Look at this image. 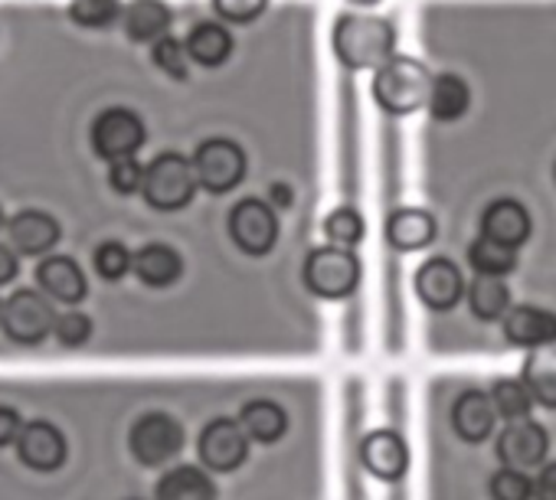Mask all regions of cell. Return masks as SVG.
<instances>
[{"label": "cell", "instance_id": "6da1fadb", "mask_svg": "<svg viewBox=\"0 0 556 500\" xmlns=\"http://www.w3.org/2000/svg\"><path fill=\"white\" fill-rule=\"evenodd\" d=\"M396 30L383 17H361L348 14L334 24V53L348 69H380L393 60Z\"/></svg>", "mask_w": 556, "mask_h": 500}, {"label": "cell", "instance_id": "7a4b0ae2", "mask_svg": "<svg viewBox=\"0 0 556 500\" xmlns=\"http://www.w3.org/2000/svg\"><path fill=\"white\" fill-rule=\"evenodd\" d=\"M429 92H432V76L413 56H393L374 76V99L390 115L419 112L422 105H429Z\"/></svg>", "mask_w": 556, "mask_h": 500}, {"label": "cell", "instance_id": "3957f363", "mask_svg": "<svg viewBox=\"0 0 556 500\" xmlns=\"http://www.w3.org/2000/svg\"><path fill=\"white\" fill-rule=\"evenodd\" d=\"M197 187L200 183L193 174V161H187L177 151H164L144 167V190L141 193H144L148 206H154L161 213H177L193 200Z\"/></svg>", "mask_w": 556, "mask_h": 500}, {"label": "cell", "instance_id": "277c9868", "mask_svg": "<svg viewBox=\"0 0 556 500\" xmlns=\"http://www.w3.org/2000/svg\"><path fill=\"white\" fill-rule=\"evenodd\" d=\"M56 308L43 292L34 289H21L4 302V311H0V328L14 344L24 347H37L43 344L53 331H56Z\"/></svg>", "mask_w": 556, "mask_h": 500}, {"label": "cell", "instance_id": "5b68a950", "mask_svg": "<svg viewBox=\"0 0 556 500\" xmlns=\"http://www.w3.org/2000/svg\"><path fill=\"white\" fill-rule=\"evenodd\" d=\"M305 285L312 295L328 298V302H341L348 298L357 282H361V262L351 248H338V245H321L305 259Z\"/></svg>", "mask_w": 556, "mask_h": 500}, {"label": "cell", "instance_id": "8992f818", "mask_svg": "<svg viewBox=\"0 0 556 500\" xmlns=\"http://www.w3.org/2000/svg\"><path fill=\"white\" fill-rule=\"evenodd\" d=\"M131 454L144 464V467H161L167 461H174L184 448V428L174 415L167 412H144L128 435Z\"/></svg>", "mask_w": 556, "mask_h": 500}, {"label": "cell", "instance_id": "52a82bcc", "mask_svg": "<svg viewBox=\"0 0 556 500\" xmlns=\"http://www.w3.org/2000/svg\"><path fill=\"white\" fill-rule=\"evenodd\" d=\"M197 183L210 193H229L245 177V154L229 138H210L193 154Z\"/></svg>", "mask_w": 556, "mask_h": 500}, {"label": "cell", "instance_id": "ba28073f", "mask_svg": "<svg viewBox=\"0 0 556 500\" xmlns=\"http://www.w3.org/2000/svg\"><path fill=\"white\" fill-rule=\"evenodd\" d=\"M229 235L242 248L245 256H265L271 253V245L278 242V219L275 209L255 196L239 200L229 209Z\"/></svg>", "mask_w": 556, "mask_h": 500}, {"label": "cell", "instance_id": "9c48e42d", "mask_svg": "<svg viewBox=\"0 0 556 500\" xmlns=\"http://www.w3.org/2000/svg\"><path fill=\"white\" fill-rule=\"evenodd\" d=\"M141 144H144V121L131 108H105L92 121V148L105 161L135 157Z\"/></svg>", "mask_w": 556, "mask_h": 500}, {"label": "cell", "instance_id": "30bf717a", "mask_svg": "<svg viewBox=\"0 0 556 500\" xmlns=\"http://www.w3.org/2000/svg\"><path fill=\"white\" fill-rule=\"evenodd\" d=\"M200 461L210 471H236L249 454V435L242 432L239 419H213L200 432Z\"/></svg>", "mask_w": 556, "mask_h": 500}, {"label": "cell", "instance_id": "8fae6325", "mask_svg": "<svg viewBox=\"0 0 556 500\" xmlns=\"http://www.w3.org/2000/svg\"><path fill=\"white\" fill-rule=\"evenodd\" d=\"M549 448V435L540 422L523 419V422H510L501 438H497V458L504 467H517V471H530L536 464H543Z\"/></svg>", "mask_w": 556, "mask_h": 500}, {"label": "cell", "instance_id": "7c38bea8", "mask_svg": "<svg viewBox=\"0 0 556 500\" xmlns=\"http://www.w3.org/2000/svg\"><path fill=\"white\" fill-rule=\"evenodd\" d=\"M17 454L34 471H56V467H63L70 445H66V435L53 422L37 419V422L24 425V432L17 438Z\"/></svg>", "mask_w": 556, "mask_h": 500}, {"label": "cell", "instance_id": "4fadbf2b", "mask_svg": "<svg viewBox=\"0 0 556 500\" xmlns=\"http://www.w3.org/2000/svg\"><path fill=\"white\" fill-rule=\"evenodd\" d=\"M364 467L380 480H400L409 471V445L393 428H377L361 445Z\"/></svg>", "mask_w": 556, "mask_h": 500}, {"label": "cell", "instance_id": "5bb4252c", "mask_svg": "<svg viewBox=\"0 0 556 500\" xmlns=\"http://www.w3.org/2000/svg\"><path fill=\"white\" fill-rule=\"evenodd\" d=\"M416 295L432 311H452L465 295V282H462L458 266L448 259H429L416 272Z\"/></svg>", "mask_w": 556, "mask_h": 500}, {"label": "cell", "instance_id": "9a60e30c", "mask_svg": "<svg viewBox=\"0 0 556 500\" xmlns=\"http://www.w3.org/2000/svg\"><path fill=\"white\" fill-rule=\"evenodd\" d=\"M8 235H11V245L21 256H50L60 242V235H63V229L43 209H21L17 216L8 219Z\"/></svg>", "mask_w": 556, "mask_h": 500}, {"label": "cell", "instance_id": "2e32d148", "mask_svg": "<svg viewBox=\"0 0 556 500\" xmlns=\"http://www.w3.org/2000/svg\"><path fill=\"white\" fill-rule=\"evenodd\" d=\"M37 285L40 292L50 298V302H60V305H79L86 295H89V282H86V272L79 269L76 259L70 256H47L40 266H37Z\"/></svg>", "mask_w": 556, "mask_h": 500}, {"label": "cell", "instance_id": "e0dca14e", "mask_svg": "<svg viewBox=\"0 0 556 500\" xmlns=\"http://www.w3.org/2000/svg\"><path fill=\"white\" fill-rule=\"evenodd\" d=\"M504 337L514 347H527V350H543L556 344V315L533 308V305H520L510 308L504 318Z\"/></svg>", "mask_w": 556, "mask_h": 500}, {"label": "cell", "instance_id": "ac0fdd59", "mask_svg": "<svg viewBox=\"0 0 556 500\" xmlns=\"http://www.w3.org/2000/svg\"><path fill=\"white\" fill-rule=\"evenodd\" d=\"M494 422H497V412H494V402H491V393H481V389H465L455 406H452V425L455 432L478 445L484 441L491 432H494Z\"/></svg>", "mask_w": 556, "mask_h": 500}, {"label": "cell", "instance_id": "d6986e66", "mask_svg": "<svg viewBox=\"0 0 556 500\" xmlns=\"http://www.w3.org/2000/svg\"><path fill=\"white\" fill-rule=\"evenodd\" d=\"M481 235L517 248L530 239V213L517 200H494L481 213Z\"/></svg>", "mask_w": 556, "mask_h": 500}, {"label": "cell", "instance_id": "ffe728a7", "mask_svg": "<svg viewBox=\"0 0 556 500\" xmlns=\"http://www.w3.org/2000/svg\"><path fill=\"white\" fill-rule=\"evenodd\" d=\"M135 275L148 289H170L184 275V259L164 242H148L135 253Z\"/></svg>", "mask_w": 556, "mask_h": 500}, {"label": "cell", "instance_id": "44dd1931", "mask_svg": "<svg viewBox=\"0 0 556 500\" xmlns=\"http://www.w3.org/2000/svg\"><path fill=\"white\" fill-rule=\"evenodd\" d=\"M435 232H439L435 216L426 213V209H416V206L396 209L387 219V239H390L393 248H400V253H416V248H426L435 239Z\"/></svg>", "mask_w": 556, "mask_h": 500}, {"label": "cell", "instance_id": "7402d4cb", "mask_svg": "<svg viewBox=\"0 0 556 500\" xmlns=\"http://www.w3.org/2000/svg\"><path fill=\"white\" fill-rule=\"evenodd\" d=\"M122 24L135 43H157L167 37L170 8L164 4V0H131L122 14Z\"/></svg>", "mask_w": 556, "mask_h": 500}, {"label": "cell", "instance_id": "603a6c76", "mask_svg": "<svg viewBox=\"0 0 556 500\" xmlns=\"http://www.w3.org/2000/svg\"><path fill=\"white\" fill-rule=\"evenodd\" d=\"M154 500H216V487L206 471L193 464H177L157 480Z\"/></svg>", "mask_w": 556, "mask_h": 500}, {"label": "cell", "instance_id": "cb8c5ba5", "mask_svg": "<svg viewBox=\"0 0 556 500\" xmlns=\"http://www.w3.org/2000/svg\"><path fill=\"white\" fill-rule=\"evenodd\" d=\"M239 425L249 435V441H262V445H275L289 428V415L282 406H275L268 399H252L242 406L239 412Z\"/></svg>", "mask_w": 556, "mask_h": 500}, {"label": "cell", "instance_id": "d4e9b609", "mask_svg": "<svg viewBox=\"0 0 556 500\" xmlns=\"http://www.w3.org/2000/svg\"><path fill=\"white\" fill-rule=\"evenodd\" d=\"M520 380H523V386L530 389V396H533L540 406L556 409V347L533 350V354L523 360Z\"/></svg>", "mask_w": 556, "mask_h": 500}, {"label": "cell", "instance_id": "484cf974", "mask_svg": "<svg viewBox=\"0 0 556 500\" xmlns=\"http://www.w3.org/2000/svg\"><path fill=\"white\" fill-rule=\"evenodd\" d=\"M187 53L200 66H223L232 56V37L219 24H197L187 37Z\"/></svg>", "mask_w": 556, "mask_h": 500}, {"label": "cell", "instance_id": "4316f807", "mask_svg": "<svg viewBox=\"0 0 556 500\" xmlns=\"http://www.w3.org/2000/svg\"><path fill=\"white\" fill-rule=\"evenodd\" d=\"M471 92L465 86V79L458 76H439L432 79V92H429V112L435 121H458L468 112Z\"/></svg>", "mask_w": 556, "mask_h": 500}, {"label": "cell", "instance_id": "83f0119b", "mask_svg": "<svg viewBox=\"0 0 556 500\" xmlns=\"http://www.w3.org/2000/svg\"><path fill=\"white\" fill-rule=\"evenodd\" d=\"M468 308L481 321H504L510 311V292L501 279L478 275L468 289Z\"/></svg>", "mask_w": 556, "mask_h": 500}, {"label": "cell", "instance_id": "f1b7e54d", "mask_svg": "<svg viewBox=\"0 0 556 500\" xmlns=\"http://www.w3.org/2000/svg\"><path fill=\"white\" fill-rule=\"evenodd\" d=\"M468 262L478 275H488V279H504L514 266H517V248L504 245V242H494L488 235L475 239L468 245Z\"/></svg>", "mask_w": 556, "mask_h": 500}, {"label": "cell", "instance_id": "f546056e", "mask_svg": "<svg viewBox=\"0 0 556 500\" xmlns=\"http://www.w3.org/2000/svg\"><path fill=\"white\" fill-rule=\"evenodd\" d=\"M491 402H494V412L507 422H523L530 419V409H533V396L523 386V380H497L491 386Z\"/></svg>", "mask_w": 556, "mask_h": 500}, {"label": "cell", "instance_id": "4dcf8cb0", "mask_svg": "<svg viewBox=\"0 0 556 500\" xmlns=\"http://www.w3.org/2000/svg\"><path fill=\"white\" fill-rule=\"evenodd\" d=\"M325 235L338 248H354L364 239V216L354 206H338L325 216Z\"/></svg>", "mask_w": 556, "mask_h": 500}, {"label": "cell", "instance_id": "1f68e13d", "mask_svg": "<svg viewBox=\"0 0 556 500\" xmlns=\"http://www.w3.org/2000/svg\"><path fill=\"white\" fill-rule=\"evenodd\" d=\"M96 272L105 279V282H122L128 272H135V256L128 253V245L118 242V239H109L96 248Z\"/></svg>", "mask_w": 556, "mask_h": 500}, {"label": "cell", "instance_id": "d6a6232c", "mask_svg": "<svg viewBox=\"0 0 556 500\" xmlns=\"http://www.w3.org/2000/svg\"><path fill=\"white\" fill-rule=\"evenodd\" d=\"M122 14H125V11H122L118 0H73V4H70L73 24L89 27V30H105V27H112Z\"/></svg>", "mask_w": 556, "mask_h": 500}, {"label": "cell", "instance_id": "836d02e7", "mask_svg": "<svg viewBox=\"0 0 556 500\" xmlns=\"http://www.w3.org/2000/svg\"><path fill=\"white\" fill-rule=\"evenodd\" d=\"M151 60L161 73H167L170 79H187L190 76V53H187V43L174 40V37H164L151 47Z\"/></svg>", "mask_w": 556, "mask_h": 500}, {"label": "cell", "instance_id": "e575fe53", "mask_svg": "<svg viewBox=\"0 0 556 500\" xmlns=\"http://www.w3.org/2000/svg\"><path fill=\"white\" fill-rule=\"evenodd\" d=\"M491 500H533V480L527 477V471L517 467H501L491 484Z\"/></svg>", "mask_w": 556, "mask_h": 500}, {"label": "cell", "instance_id": "d590c367", "mask_svg": "<svg viewBox=\"0 0 556 500\" xmlns=\"http://www.w3.org/2000/svg\"><path fill=\"white\" fill-rule=\"evenodd\" d=\"M53 334H56V341H60L63 347L76 350V347L89 344V337H92V318L70 308L66 315L56 318V331H53Z\"/></svg>", "mask_w": 556, "mask_h": 500}, {"label": "cell", "instance_id": "8d00e7d4", "mask_svg": "<svg viewBox=\"0 0 556 500\" xmlns=\"http://www.w3.org/2000/svg\"><path fill=\"white\" fill-rule=\"evenodd\" d=\"M109 187L115 193H122V196H131V193L144 190V167L135 157L112 161V167H109Z\"/></svg>", "mask_w": 556, "mask_h": 500}, {"label": "cell", "instance_id": "74e56055", "mask_svg": "<svg viewBox=\"0 0 556 500\" xmlns=\"http://www.w3.org/2000/svg\"><path fill=\"white\" fill-rule=\"evenodd\" d=\"M268 8V0H213V11L229 24H252Z\"/></svg>", "mask_w": 556, "mask_h": 500}, {"label": "cell", "instance_id": "f35d334b", "mask_svg": "<svg viewBox=\"0 0 556 500\" xmlns=\"http://www.w3.org/2000/svg\"><path fill=\"white\" fill-rule=\"evenodd\" d=\"M24 425H27V422L21 419V412H17V409H11V406H0V448L14 445V441L21 438Z\"/></svg>", "mask_w": 556, "mask_h": 500}, {"label": "cell", "instance_id": "ab89813d", "mask_svg": "<svg viewBox=\"0 0 556 500\" xmlns=\"http://www.w3.org/2000/svg\"><path fill=\"white\" fill-rule=\"evenodd\" d=\"M533 500H556V461L546 464L533 480Z\"/></svg>", "mask_w": 556, "mask_h": 500}, {"label": "cell", "instance_id": "60d3db41", "mask_svg": "<svg viewBox=\"0 0 556 500\" xmlns=\"http://www.w3.org/2000/svg\"><path fill=\"white\" fill-rule=\"evenodd\" d=\"M17 272H21V262H17V256H14V248L0 245V289L11 285V282L17 279Z\"/></svg>", "mask_w": 556, "mask_h": 500}, {"label": "cell", "instance_id": "b9f144b4", "mask_svg": "<svg viewBox=\"0 0 556 500\" xmlns=\"http://www.w3.org/2000/svg\"><path fill=\"white\" fill-rule=\"evenodd\" d=\"M268 203H275L278 209H289V206L295 203V193H292V187H289V183H282V180L271 183V187H268Z\"/></svg>", "mask_w": 556, "mask_h": 500}, {"label": "cell", "instance_id": "7bdbcfd3", "mask_svg": "<svg viewBox=\"0 0 556 500\" xmlns=\"http://www.w3.org/2000/svg\"><path fill=\"white\" fill-rule=\"evenodd\" d=\"M354 4H367L370 8V4H377V0H354Z\"/></svg>", "mask_w": 556, "mask_h": 500}, {"label": "cell", "instance_id": "ee69618b", "mask_svg": "<svg viewBox=\"0 0 556 500\" xmlns=\"http://www.w3.org/2000/svg\"><path fill=\"white\" fill-rule=\"evenodd\" d=\"M8 226V219H4V209H0V229H4Z\"/></svg>", "mask_w": 556, "mask_h": 500}, {"label": "cell", "instance_id": "f6af8a7d", "mask_svg": "<svg viewBox=\"0 0 556 500\" xmlns=\"http://www.w3.org/2000/svg\"><path fill=\"white\" fill-rule=\"evenodd\" d=\"M0 311H4V302H0Z\"/></svg>", "mask_w": 556, "mask_h": 500}, {"label": "cell", "instance_id": "bcb514c9", "mask_svg": "<svg viewBox=\"0 0 556 500\" xmlns=\"http://www.w3.org/2000/svg\"><path fill=\"white\" fill-rule=\"evenodd\" d=\"M553 177H556V167H553Z\"/></svg>", "mask_w": 556, "mask_h": 500}]
</instances>
